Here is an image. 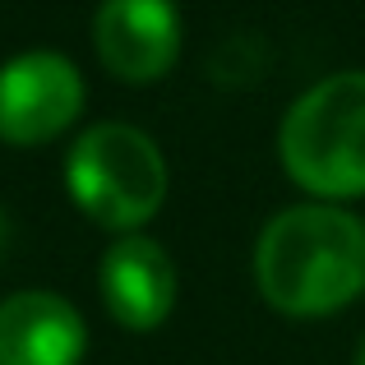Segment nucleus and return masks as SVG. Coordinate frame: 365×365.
I'll return each instance as SVG.
<instances>
[{
	"label": "nucleus",
	"mask_w": 365,
	"mask_h": 365,
	"mask_svg": "<svg viewBox=\"0 0 365 365\" xmlns=\"http://www.w3.org/2000/svg\"><path fill=\"white\" fill-rule=\"evenodd\" d=\"M83 79L61 51H24L0 65V143L37 148L79 120Z\"/></svg>",
	"instance_id": "20e7f679"
},
{
	"label": "nucleus",
	"mask_w": 365,
	"mask_h": 365,
	"mask_svg": "<svg viewBox=\"0 0 365 365\" xmlns=\"http://www.w3.org/2000/svg\"><path fill=\"white\" fill-rule=\"evenodd\" d=\"M88 324L56 292H14L0 301V365H79Z\"/></svg>",
	"instance_id": "0eeeda50"
},
{
	"label": "nucleus",
	"mask_w": 365,
	"mask_h": 365,
	"mask_svg": "<svg viewBox=\"0 0 365 365\" xmlns=\"http://www.w3.org/2000/svg\"><path fill=\"white\" fill-rule=\"evenodd\" d=\"M356 365H365V342H361V351H356Z\"/></svg>",
	"instance_id": "9d476101"
},
{
	"label": "nucleus",
	"mask_w": 365,
	"mask_h": 365,
	"mask_svg": "<svg viewBox=\"0 0 365 365\" xmlns=\"http://www.w3.org/2000/svg\"><path fill=\"white\" fill-rule=\"evenodd\" d=\"M208 74H213V83H222V88H250V83H259L268 74V42L259 33L227 37L213 51V61H208Z\"/></svg>",
	"instance_id": "6e6552de"
},
{
	"label": "nucleus",
	"mask_w": 365,
	"mask_h": 365,
	"mask_svg": "<svg viewBox=\"0 0 365 365\" xmlns=\"http://www.w3.org/2000/svg\"><path fill=\"white\" fill-rule=\"evenodd\" d=\"M93 46L120 83H158L180 61V14L171 0H102Z\"/></svg>",
	"instance_id": "39448f33"
},
{
	"label": "nucleus",
	"mask_w": 365,
	"mask_h": 365,
	"mask_svg": "<svg viewBox=\"0 0 365 365\" xmlns=\"http://www.w3.org/2000/svg\"><path fill=\"white\" fill-rule=\"evenodd\" d=\"M9 250V217H5V208H0V255Z\"/></svg>",
	"instance_id": "1a4fd4ad"
},
{
	"label": "nucleus",
	"mask_w": 365,
	"mask_h": 365,
	"mask_svg": "<svg viewBox=\"0 0 365 365\" xmlns=\"http://www.w3.org/2000/svg\"><path fill=\"white\" fill-rule=\"evenodd\" d=\"M176 264H171L167 245L153 241L143 232L116 236L102 255L98 268V292L107 314L130 333H153L171 319L176 310Z\"/></svg>",
	"instance_id": "423d86ee"
},
{
	"label": "nucleus",
	"mask_w": 365,
	"mask_h": 365,
	"mask_svg": "<svg viewBox=\"0 0 365 365\" xmlns=\"http://www.w3.org/2000/svg\"><path fill=\"white\" fill-rule=\"evenodd\" d=\"M255 282L277 314L324 319L365 292V222L338 204H292L259 232Z\"/></svg>",
	"instance_id": "f257e3e1"
},
{
	"label": "nucleus",
	"mask_w": 365,
	"mask_h": 365,
	"mask_svg": "<svg viewBox=\"0 0 365 365\" xmlns=\"http://www.w3.org/2000/svg\"><path fill=\"white\" fill-rule=\"evenodd\" d=\"M277 153L287 176L324 204L365 195V70L305 88L282 116Z\"/></svg>",
	"instance_id": "f03ea898"
},
{
	"label": "nucleus",
	"mask_w": 365,
	"mask_h": 365,
	"mask_svg": "<svg viewBox=\"0 0 365 365\" xmlns=\"http://www.w3.org/2000/svg\"><path fill=\"white\" fill-rule=\"evenodd\" d=\"M65 190L88 222L130 236L167 204V158L153 134L125 120H102L65 153Z\"/></svg>",
	"instance_id": "7ed1b4c3"
}]
</instances>
